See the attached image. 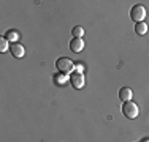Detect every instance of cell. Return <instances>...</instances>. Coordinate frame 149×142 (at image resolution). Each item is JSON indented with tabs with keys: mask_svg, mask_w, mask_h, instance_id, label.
Returning <instances> with one entry per match:
<instances>
[{
	"mask_svg": "<svg viewBox=\"0 0 149 142\" xmlns=\"http://www.w3.org/2000/svg\"><path fill=\"white\" fill-rule=\"evenodd\" d=\"M72 33H73V38H81L83 33H84V28L81 26H76V27L72 28Z\"/></svg>",
	"mask_w": 149,
	"mask_h": 142,
	"instance_id": "cell-11",
	"label": "cell"
},
{
	"mask_svg": "<svg viewBox=\"0 0 149 142\" xmlns=\"http://www.w3.org/2000/svg\"><path fill=\"white\" fill-rule=\"evenodd\" d=\"M130 17L135 21V24H136V22H143L144 17H146V10H144V6L143 5L132 6V10H130Z\"/></svg>",
	"mask_w": 149,
	"mask_h": 142,
	"instance_id": "cell-3",
	"label": "cell"
},
{
	"mask_svg": "<svg viewBox=\"0 0 149 142\" xmlns=\"http://www.w3.org/2000/svg\"><path fill=\"white\" fill-rule=\"evenodd\" d=\"M17 37H19V33H17L16 30H8V32L5 33V37H3V38H5L6 41H13V43H16V41H17Z\"/></svg>",
	"mask_w": 149,
	"mask_h": 142,
	"instance_id": "cell-10",
	"label": "cell"
},
{
	"mask_svg": "<svg viewBox=\"0 0 149 142\" xmlns=\"http://www.w3.org/2000/svg\"><path fill=\"white\" fill-rule=\"evenodd\" d=\"M78 73H81V71H83V65H81V63H78Z\"/></svg>",
	"mask_w": 149,
	"mask_h": 142,
	"instance_id": "cell-13",
	"label": "cell"
},
{
	"mask_svg": "<svg viewBox=\"0 0 149 142\" xmlns=\"http://www.w3.org/2000/svg\"><path fill=\"white\" fill-rule=\"evenodd\" d=\"M132 97H133V92L130 90L129 87H122L119 90V99L122 103H125V101H130L132 99Z\"/></svg>",
	"mask_w": 149,
	"mask_h": 142,
	"instance_id": "cell-7",
	"label": "cell"
},
{
	"mask_svg": "<svg viewBox=\"0 0 149 142\" xmlns=\"http://www.w3.org/2000/svg\"><path fill=\"white\" fill-rule=\"evenodd\" d=\"M138 112H140V109H138V104L133 101H125L122 104V114L127 117V119H136L138 117Z\"/></svg>",
	"mask_w": 149,
	"mask_h": 142,
	"instance_id": "cell-2",
	"label": "cell"
},
{
	"mask_svg": "<svg viewBox=\"0 0 149 142\" xmlns=\"http://www.w3.org/2000/svg\"><path fill=\"white\" fill-rule=\"evenodd\" d=\"M70 49H72L73 52H81L84 49V41L83 38H73L72 41H70Z\"/></svg>",
	"mask_w": 149,
	"mask_h": 142,
	"instance_id": "cell-6",
	"label": "cell"
},
{
	"mask_svg": "<svg viewBox=\"0 0 149 142\" xmlns=\"http://www.w3.org/2000/svg\"><path fill=\"white\" fill-rule=\"evenodd\" d=\"M8 41L5 40V38H0V52H5V51H8Z\"/></svg>",
	"mask_w": 149,
	"mask_h": 142,
	"instance_id": "cell-12",
	"label": "cell"
},
{
	"mask_svg": "<svg viewBox=\"0 0 149 142\" xmlns=\"http://www.w3.org/2000/svg\"><path fill=\"white\" fill-rule=\"evenodd\" d=\"M68 82L73 85L74 88H83L84 87V76H83V73H78V71H73L72 74H70V77H68Z\"/></svg>",
	"mask_w": 149,
	"mask_h": 142,
	"instance_id": "cell-4",
	"label": "cell"
},
{
	"mask_svg": "<svg viewBox=\"0 0 149 142\" xmlns=\"http://www.w3.org/2000/svg\"><path fill=\"white\" fill-rule=\"evenodd\" d=\"M135 32H136L138 35H144L148 32V24L144 22V21L143 22H136L135 24Z\"/></svg>",
	"mask_w": 149,
	"mask_h": 142,
	"instance_id": "cell-8",
	"label": "cell"
},
{
	"mask_svg": "<svg viewBox=\"0 0 149 142\" xmlns=\"http://www.w3.org/2000/svg\"><path fill=\"white\" fill-rule=\"evenodd\" d=\"M67 79H68V77L63 76V73H57V74L54 76V84H56V85H60V87H63V85L67 84Z\"/></svg>",
	"mask_w": 149,
	"mask_h": 142,
	"instance_id": "cell-9",
	"label": "cell"
},
{
	"mask_svg": "<svg viewBox=\"0 0 149 142\" xmlns=\"http://www.w3.org/2000/svg\"><path fill=\"white\" fill-rule=\"evenodd\" d=\"M10 52H11L16 59H22V57L26 55V49H24V46L21 44V43H11V44H10Z\"/></svg>",
	"mask_w": 149,
	"mask_h": 142,
	"instance_id": "cell-5",
	"label": "cell"
},
{
	"mask_svg": "<svg viewBox=\"0 0 149 142\" xmlns=\"http://www.w3.org/2000/svg\"><path fill=\"white\" fill-rule=\"evenodd\" d=\"M56 68L59 70V73H73L74 70V65L73 62L70 59H67V57H60V59L56 60Z\"/></svg>",
	"mask_w": 149,
	"mask_h": 142,
	"instance_id": "cell-1",
	"label": "cell"
}]
</instances>
